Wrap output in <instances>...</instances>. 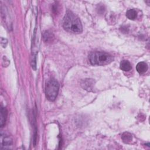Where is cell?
<instances>
[{
    "label": "cell",
    "instance_id": "cell-7",
    "mask_svg": "<svg viewBox=\"0 0 150 150\" xmlns=\"http://www.w3.org/2000/svg\"><path fill=\"white\" fill-rule=\"evenodd\" d=\"M120 67L122 70H123L124 71H128L131 70L132 69L131 63H129V61L126 60H123L121 62Z\"/></svg>",
    "mask_w": 150,
    "mask_h": 150
},
{
    "label": "cell",
    "instance_id": "cell-5",
    "mask_svg": "<svg viewBox=\"0 0 150 150\" xmlns=\"http://www.w3.org/2000/svg\"><path fill=\"white\" fill-rule=\"evenodd\" d=\"M7 110L5 107H1V115H0V126L1 127H3L5 125L6 118H7Z\"/></svg>",
    "mask_w": 150,
    "mask_h": 150
},
{
    "label": "cell",
    "instance_id": "cell-6",
    "mask_svg": "<svg viewBox=\"0 0 150 150\" xmlns=\"http://www.w3.org/2000/svg\"><path fill=\"white\" fill-rule=\"evenodd\" d=\"M136 69L139 73L142 74L147 71L148 65L145 62H139L136 66Z\"/></svg>",
    "mask_w": 150,
    "mask_h": 150
},
{
    "label": "cell",
    "instance_id": "cell-1",
    "mask_svg": "<svg viewBox=\"0 0 150 150\" xmlns=\"http://www.w3.org/2000/svg\"><path fill=\"white\" fill-rule=\"evenodd\" d=\"M63 27L67 32L78 34L81 33L82 25L79 17L70 11H67L63 21Z\"/></svg>",
    "mask_w": 150,
    "mask_h": 150
},
{
    "label": "cell",
    "instance_id": "cell-8",
    "mask_svg": "<svg viewBox=\"0 0 150 150\" xmlns=\"http://www.w3.org/2000/svg\"><path fill=\"white\" fill-rule=\"evenodd\" d=\"M126 16L130 20H134L137 16V12L134 9H129L126 12Z\"/></svg>",
    "mask_w": 150,
    "mask_h": 150
},
{
    "label": "cell",
    "instance_id": "cell-10",
    "mask_svg": "<svg viewBox=\"0 0 150 150\" xmlns=\"http://www.w3.org/2000/svg\"><path fill=\"white\" fill-rule=\"evenodd\" d=\"M93 84V83L91 79H86L84 81L83 83H82V85L84 86V88L87 90H90L91 89H92Z\"/></svg>",
    "mask_w": 150,
    "mask_h": 150
},
{
    "label": "cell",
    "instance_id": "cell-2",
    "mask_svg": "<svg viewBox=\"0 0 150 150\" xmlns=\"http://www.w3.org/2000/svg\"><path fill=\"white\" fill-rule=\"evenodd\" d=\"M88 59L92 65L105 66L111 63L114 58L112 56L106 52L95 51L90 53Z\"/></svg>",
    "mask_w": 150,
    "mask_h": 150
},
{
    "label": "cell",
    "instance_id": "cell-11",
    "mask_svg": "<svg viewBox=\"0 0 150 150\" xmlns=\"http://www.w3.org/2000/svg\"><path fill=\"white\" fill-rule=\"evenodd\" d=\"M52 35L51 33H50L49 32H48L47 31L45 32L43 34V38H44V40L46 41V42H49L50 40H52Z\"/></svg>",
    "mask_w": 150,
    "mask_h": 150
},
{
    "label": "cell",
    "instance_id": "cell-4",
    "mask_svg": "<svg viewBox=\"0 0 150 150\" xmlns=\"http://www.w3.org/2000/svg\"><path fill=\"white\" fill-rule=\"evenodd\" d=\"M1 147L6 148L9 147L12 145V139L9 136H4L3 137L1 134Z\"/></svg>",
    "mask_w": 150,
    "mask_h": 150
},
{
    "label": "cell",
    "instance_id": "cell-12",
    "mask_svg": "<svg viewBox=\"0 0 150 150\" xmlns=\"http://www.w3.org/2000/svg\"><path fill=\"white\" fill-rule=\"evenodd\" d=\"M7 40L6 39H4L3 38H1V45L3 47H5L6 45H7Z\"/></svg>",
    "mask_w": 150,
    "mask_h": 150
},
{
    "label": "cell",
    "instance_id": "cell-9",
    "mask_svg": "<svg viewBox=\"0 0 150 150\" xmlns=\"http://www.w3.org/2000/svg\"><path fill=\"white\" fill-rule=\"evenodd\" d=\"M122 139L123 140V142H124L125 143H129L131 141H132V135L128 132H125L124 133L122 134V137H121Z\"/></svg>",
    "mask_w": 150,
    "mask_h": 150
},
{
    "label": "cell",
    "instance_id": "cell-3",
    "mask_svg": "<svg viewBox=\"0 0 150 150\" xmlns=\"http://www.w3.org/2000/svg\"><path fill=\"white\" fill-rule=\"evenodd\" d=\"M59 83L54 79L50 80L47 83L45 87V94L48 100L53 101L56 99L59 92Z\"/></svg>",
    "mask_w": 150,
    "mask_h": 150
}]
</instances>
